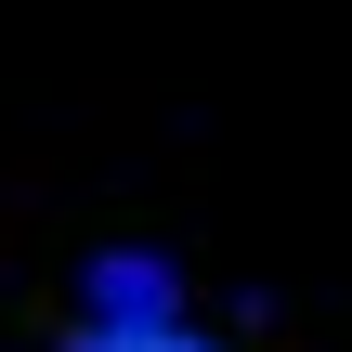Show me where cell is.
<instances>
[{"label":"cell","mask_w":352,"mask_h":352,"mask_svg":"<svg viewBox=\"0 0 352 352\" xmlns=\"http://www.w3.org/2000/svg\"><path fill=\"white\" fill-rule=\"evenodd\" d=\"M78 340L65 352H157V340H183V274L157 261V248H104L91 274H78Z\"/></svg>","instance_id":"6da1fadb"},{"label":"cell","mask_w":352,"mask_h":352,"mask_svg":"<svg viewBox=\"0 0 352 352\" xmlns=\"http://www.w3.org/2000/svg\"><path fill=\"white\" fill-rule=\"evenodd\" d=\"M157 352H209V340H157Z\"/></svg>","instance_id":"7a4b0ae2"}]
</instances>
